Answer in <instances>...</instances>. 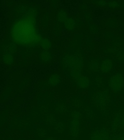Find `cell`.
Listing matches in <instances>:
<instances>
[{
    "label": "cell",
    "instance_id": "6da1fadb",
    "mask_svg": "<svg viewBox=\"0 0 124 140\" xmlns=\"http://www.w3.org/2000/svg\"><path fill=\"white\" fill-rule=\"evenodd\" d=\"M109 85L112 91L116 92L120 91L124 85V79L122 75L117 74L112 76L109 80Z\"/></svg>",
    "mask_w": 124,
    "mask_h": 140
},
{
    "label": "cell",
    "instance_id": "7a4b0ae2",
    "mask_svg": "<svg viewBox=\"0 0 124 140\" xmlns=\"http://www.w3.org/2000/svg\"><path fill=\"white\" fill-rule=\"evenodd\" d=\"M69 130L72 136L77 137L80 130V114L75 112L73 114L69 126Z\"/></svg>",
    "mask_w": 124,
    "mask_h": 140
},
{
    "label": "cell",
    "instance_id": "3957f363",
    "mask_svg": "<svg viewBox=\"0 0 124 140\" xmlns=\"http://www.w3.org/2000/svg\"><path fill=\"white\" fill-rule=\"evenodd\" d=\"M68 63L74 70H80L83 65L81 59L75 57H70L68 59Z\"/></svg>",
    "mask_w": 124,
    "mask_h": 140
},
{
    "label": "cell",
    "instance_id": "277c9868",
    "mask_svg": "<svg viewBox=\"0 0 124 140\" xmlns=\"http://www.w3.org/2000/svg\"><path fill=\"white\" fill-rule=\"evenodd\" d=\"M109 135L105 131L99 130L93 133L91 140H109Z\"/></svg>",
    "mask_w": 124,
    "mask_h": 140
},
{
    "label": "cell",
    "instance_id": "5b68a950",
    "mask_svg": "<svg viewBox=\"0 0 124 140\" xmlns=\"http://www.w3.org/2000/svg\"><path fill=\"white\" fill-rule=\"evenodd\" d=\"M112 68V62L110 59H105L102 61L100 68L102 72L106 74L109 73Z\"/></svg>",
    "mask_w": 124,
    "mask_h": 140
},
{
    "label": "cell",
    "instance_id": "8992f818",
    "mask_svg": "<svg viewBox=\"0 0 124 140\" xmlns=\"http://www.w3.org/2000/svg\"><path fill=\"white\" fill-rule=\"evenodd\" d=\"M78 85L82 88H86L88 87L90 84L89 79L86 76H81L77 79Z\"/></svg>",
    "mask_w": 124,
    "mask_h": 140
},
{
    "label": "cell",
    "instance_id": "52a82bcc",
    "mask_svg": "<svg viewBox=\"0 0 124 140\" xmlns=\"http://www.w3.org/2000/svg\"><path fill=\"white\" fill-rule=\"evenodd\" d=\"M76 22L72 19H67L65 21V26L67 29L69 30H73L75 26Z\"/></svg>",
    "mask_w": 124,
    "mask_h": 140
},
{
    "label": "cell",
    "instance_id": "ba28073f",
    "mask_svg": "<svg viewBox=\"0 0 124 140\" xmlns=\"http://www.w3.org/2000/svg\"><path fill=\"white\" fill-rule=\"evenodd\" d=\"M107 95L105 92L100 93L96 97V102L99 105H102L106 101Z\"/></svg>",
    "mask_w": 124,
    "mask_h": 140
},
{
    "label": "cell",
    "instance_id": "9c48e42d",
    "mask_svg": "<svg viewBox=\"0 0 124 140\" xmlns=\"http://www.w3.org/2000/svg\"><path fill=\"white\" fill-rule=\"evenodd\" d=\"M106 6L110 8H121L122 4L118 1H109Z\"/></svg>",
    "mask_w": 124,
    "mask_h": 140
},
{
    "label": "cell",
    "instance_id": "30bf717a",
    "mask_svg": "<svg viewBox=\"0 0 124 140\" xmlns=\"http://www.w3.org/2000/svg\"><path fill=\"white\" fill-rule=\"evenodd\" d=\"M60 82V78L57 75H53L51 76L49 80V84L53 86H56Z\"/></svg>",
    "mask_w": 124,
    "mask_h": 140
},
{
    "label": "cell",
    "instance_id": "8fae6325",
    "mask_svg": "<svg viewBox=\"0 0 124 140\" xmlns=\"http://www.w3.org/2000/svg\"><path fill=\"white\" fill-rule=\"evenodd\" d=\"M107 25L109 28H116L117 27V21L114 19H110L107 23Z\"/></svg>",
    "mask_w": 124,
    "mask_h": 140
},
{
    "label": "cell",
    "instance_id": "7c38bea8",
    "mask_svg": "<svg viewBox=\"0 0 124 140\" xmlns=\"http://www.w3.org/2000/svg\"><path fill=\"white\" fill-rule=\"evenodd\" d=\"M42 46L46 49L49 48L51 46V42L47 39H44L42 42Z\"/></svg>",
    "mask_w": 124,
    "mask_h": 140
},
{
    "label": "cell",
    "instance_id": "4fadbf2b",
    "mask_svg": "<svg viewBox=\"0 0 124 140\" xmlns=\"http://www.w3.org/2000/svg\"><path fill=\"white\" fill-rule=\"evenodd\" d=\"M4 60L5 61V62L8 63H10L13 61V58L11 56L9 55H7L4 57Z\"/></svg>",
    "mask_w": 124,
    "mask_h": 140
},
{
    "label": "cell",
    "instance_id": "5bb4252c",
    "mask_svg": "<svg viewBox=\"0 0 124 140\" xmlns=\"http://www.w3.org/2000/svg\"><path fill=\"white\" fill-rule=\"evenodd\" d=\"M42 59H43L45 61L49 60L51 59V55L49 54V52L44 53L42 55Z\"/></svg>",
    "mask_w": 124,
    "mask_h": 140
},
{
    "label": "cell",
    "instance_id": "9a60e30c",
    "mask_svg": "<svg viewBox=\"0 0 124 140\" xmlns=\"http://www.w3.org/2000/svg\"><path fill=\"white\" fill-rule=\"evenodd\" d=\"M108 1H97L95 2V4L99 6H106L108 3Z\"/></svg>",
    "mask_w": 124,
    "mask_h": 140
},
{
    "label": "cell",
    "instance_id": "2e32d148",
    "mask_svg": "<svg viewBox=\"0 0 124 140\" xmlns=\"http://www.w3.org/2000/svg\"><path fill=\"white\" fill-rule=\"evenodd\" d=\"M98 67V64L97 62H94L92 63L91 65V69L92 71H95L97 70Z\"/></svg>",
    "mask_w": 124,
    "mask_h": 140
},
{
    "label": "cell",
    "instance_id": "e0dca14e",
    "mask_svg": "<svg viewBox=\"0 0 124 140\" xmlns=\"http://www.w3.org/2000/svg\"><path fill=\"white\" fill-rule=\"evenodd\" d=\"M90 30L91 31V32H92L93 33H97L98 31L97 28L95 26V25L93 24H91L90 26Z\"/></svg>",
    "mask_w": 124,
    "mask_h": 140
},
{
    "label": "cell",
    "instance_id": "ac0fdd59",
    "mask_svg": "<svg viewBox=\"0 0 124 140\" xmlns=\"http://www.w3.org/2000/svg\"><path fill=\"white\" fill-rule=\"evenodd\" d=\"M54 140V139H47V140Z\"/></svg>",
    "mask_w": 124,
    "mask_h": 140
},
{
    "label": "cell",
    "instance_id": "d6986e66",
    "mask_svg": "<svg viewBox=\"0 0 124 140\" xmlns=\"http://www.w3.org/2000/svg\"><path fill=\"white\" fill-rule=\"evenodd\" d=\"M123 8H124V4H123Z\"/></svg>",
    "mask_w": 124,
    "mask_h": 140
}]
</instances>
